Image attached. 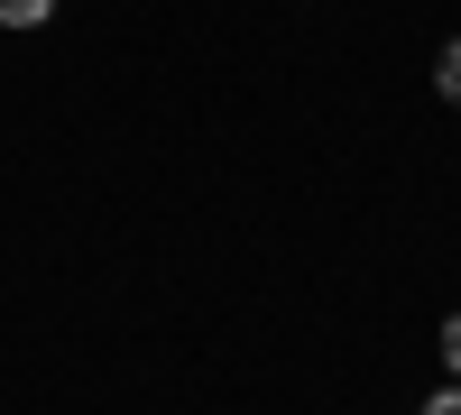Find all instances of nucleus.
<instances>
[{
    "label": "nucleus",
    "instance_id": "nucleus-1",
    "mask_svg": "<svg viewBox=\"0 0 461 415\" xmlns=\"http://www.w3.org/2000/svg\"><path fill=\"white\" fill-rule=\"evenodd\" d=\"M434 93H443V102H461V37L434 56Z\"/></svg>",
    "mask_w": 461,
    "mask_h": 415
},
{
    "label": "nucleus",
    "instance_id": "nucleus-4",
    "mask_svg": "<svg viewBox=\"0 0 461 415\" xmlns=\"http://www.w3.org/2000/svg\"><path fill=\"white\" fill-rule=\"evenodd\" d=\"M425 415H461V388H443V397H434V406H425Z\"/></svg>",
    "mask_w": 461,
    "mask_h": 415
},
{
    "label": "nucleus",
    "instance_id": "nucleus-2",
    "mask_svg": "<svg viewBox=\"0 0 461 415\" xmlns=\"http://www.w3.org/2000/svg\"><path fill=\"white\" fill-rule=\"evenodd\" d=\"M47 10H56V0H0V28H37Z\"/></svg>",
    "mask_w": 461,
    "mask_h": 415
},
{
    "label": "nucleus",
    "instance_id": "nucleus-3",
    "mask_svg": "<svg viewBox=\"0 0 461 415\" xmlns=\"http://www.w3.org/2000/svg\"><path fill=\"white\" fill-rule=\"evenodd\" d=\"M443 360H452V388H461V314L443 323Z\"/></svg>",
    "mask_w": 461,
    "mask_h": 415
}]
</instances>
